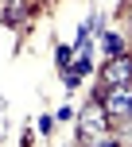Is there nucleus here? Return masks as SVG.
<instances>
[{
  "label": "nucleus",
  "mask_w": 132,
  "mask_h": 147,
  "mask_svg": "<svg viewBox=\"0 0 132 147\" xmlns=\"http://www.w3.org/2000/svg\"><path fill=\"white\" fill-rule=\"evenodd\" d=\"M109 109H105V101H89L86 109H82V116H78V140L82 143H101V136H105V128H109Z\"/></svg>",
  "instance_id": "f257e3e1"
},
{
  "label": "nucleus",
  "mask_w": 132,
  "mask_h": 147,
  "mask_svg": "<svg viewBox=\"0 0 132 147\" xmlns=\"http://www.w3.org/2000/svg\"><path fill=\"white\" fill-rule=\"evenodd\" d=\"M105 54H109V58H117V54H125V39H120L117 31H109V35H105Z\"/></svg>",
  "instance_id": "20e7f679"
},
{
  "label": "nucleus",
  "mask_w": 132,
  "mask_h": 147,
  "mask_svg": "<svg viewBox=\"0 0 132 147\" xmlns=\"http://www.w3.org/2000/svg\"><path fill=\"white\" fill-rule=\"evenodd\" d=\"M101 101H105V109H109V116H113V120L132 116V81H128V85H109Z\"/></svg>",
  "instance_id": "f03ea898"
},
{
  "label": "nucleus",
  "mask_w": 132,
  "mask_h": 147,
  "mask_svg": "<svg viewBox=\"0 0 132 147\" xmlns=\"http://www.w3.org/2000/svg\"><path fill=\"white\" fill-rule=\"evenodd\" d=\"M51 128H54V116H43V120H39V132H43V136H51Z\"/></svg>",
  "instance_id": "39448f33"
},
{
  "label": "nucleus",
  "mask_w": 132,
  "mask_h": 147,
  "mask_svg": "<svg viewBox=\"0 0 132 147\" xmlns=\"http://www.w3.org/2000/svg\"><path fill=\"white\" fill-rule=\"evenodd\" d=\"M101 81H105V89H109V85H128V81H132V58H128V54L109 58V66L101 70Z\"/></svg>",
  "instance_id": "7ed1b4c3"
}]
</instances>
